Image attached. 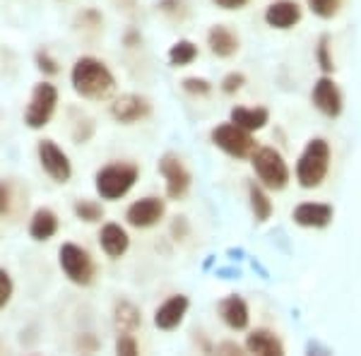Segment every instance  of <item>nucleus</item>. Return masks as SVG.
Returning a JSON list of instances; mask_svg holds the SVG:
<instances>
[{"label":"nucleus","mask_w":361,"mask_h":356,"mask_svg":"<svg viewBox=\"0 0 361 356\" xmlns=\"http://www.w3.org/2000/svg\"><path fill=\"white\" fill-rule=\"evenodd\" d=\"M248 200H250V212H253L255 221H267L272 217V202L267 197V192L255 183H248Z\"/></svg>","instance_id":"nucleus-23"},{"label":"nucleus","mask_w":361,"mask_h":356,"mask_svg":"<svg viewBox=\"0 0 361 356\" xmlns=\"http://www.w3.org/2000/svg\"><path fill=\"white\" fill-rule=\"evenodd\" d=\"M270 121V111L258 106V109H246V106H234L231 109V123L243 128L248 133L263 130Z\"/></svg>","instance_id":"nucleus-21"},{"label":"nucleus","mask_w":361,"mask_h":356,"mask_svg":"<svg viewBox=\"0 0 361 356\" xmlns=\"http://www.w3.org/2000/svg\"><path fill=\"white\" fill-rule=\"evenodd\" d=\"M159 10L164 15H171V17H183L185 13V3L183 0H161L159 3Z\"/></svg>","instance_id":"nucleus-34"},{"label":"nucleus","mask_w":361,"mask_h":356,"mask_svg":"<svg viewBox=\"0 0 361 356\" xmlns=\"http://www.w3.org/2000/svg\"><path fill=\"white\" fill-rule=\"evenodd\" d=\"M180 87L193 97H207L209 92H212V82L205 78H185L183 82H180Z\"/></svg>","instance_id":"nucleus-29"},{"label":"nucleus","mask_w":361,"mask_h":356,"mask_svg":"<svg viewBox=\"0 0 361 356\" xmlns=\"http://www.w3.org/2000/svg\"><path fill=\"white\" fill-rule=\"evenodd\" d=\"M330 39L328 37H320V42H318V51H316V58H318V63H320V68L325 70V73H333L335 66H333V58H330Z\"/></svg>","instance_id":"nucleus-31"},{"label":"nucleus","mask_w":361,"mask_h":356,"mask_svg":"<svg viewBox=\"0 0 361 356\" xmlns=\"http://www.w3.org/2000/svg\"><path fill=\"white\" fill-rule=\"evenodd\" d=\"M73 214L85 224H97V221L104 219V205L97 200H90V197H82L73 205Z\"/></svg>","instance_id":"nucleus-25"},{"label":"nucleus","mask_w":361,"mask_h":356,"mask_svg":"<svg viewBox=\"0 0 361 356\" xmlns=\"http://www.w3.org/2000/svg\"><path fill=\"white\" fill-rule=\"evenodd\" d=\"M58 226H61V219H58V214L54 212L51 207H39L37 212L32 214V219H29V236H32V241H51V238L58 233Z\"/></svg>","instance_id":"nucleus-18"},{"label":"nucleus","mask_w":361,"mask_h":356,"mask_svg":"<svg viewBox=\"0 0 361 356\" xmlns=\"http://www.w3.org/2000/svg\"><path fill=\"white\" fill-rule=\"evenodd\" d=\"M159 173L164 176L169 200H180V197L190 190L193 176H190V171L185 168V164L178 159V156H173V154L161 156V159H159Z\"/></svg>","instance_id":"nucleus-10"},{"label":"nucleus","mask_w":361,"mask_h":356,"mask_svg":"<svg viewBox=\"0 0 361 356\" xmlns=\"http://www.w3.org/2000/svg\"><path fill=\"white\" fill-rule=\"evenodd\" d=\"M330 168V145L323 137L308 140L306 149L296 161V180L301 188H318L328 176Z\"/></svg>","instance_id":"nucleus-3"},{"label":"nucleus","mask_w":361,"mask_h":356,"mask_svg":"<svg viewBox=\"0 0 361 356\" xmlns=\"http://www.w3.org/2000/svg\"><path fill=\"white\" fill-rule=\"evenodd\" d=\"M99 246H102V250L109 258L118 260V258H123L128 253V248H130V236H128V231L121 224L106 221V224L102 226V231H99Z\"/></svg>","instance_id":"nucleus-15"},{"label":"nucleus","mask_w":361,"mask_h":356,"mask_svg":"<svg viewBox=\"0 0 361 356\" xmlns=\"http://www.w3.org/2000/svg\"><path fill=\"white\" fill-rule=\"evenodd\" d=\"M311 99H313V106L323 116H328V118H337V116L342 113V94L330 78H320L318 82L313 85Z\"/></svg>","instance_id":"nucleus-13"},{"label":"nucleus","mask_w":361,"mask_h":356,"mask_svg":"<svg viewBox=\"0 0 361 356\" xmlns=\"http://www.w3.org/2000/svg\"><path fill=\"white\" fill-rule=\"evenodd\" d=\"M207 46L217 58H231L238 51V37L224 25H214L207 32Z\"/></svg>","instance_id":"nucleus-20"},{"label":"nucleus","mask_w":361,"mask_h":356,"mask_svg":"<svg viewBox=\"0 0 361 356\" xmlns=\"http://www.w3.org/2000/svg\"><path fill=\"white\" fill-rule=\"evenodd\" d=\"M34 66H37L39 73L46 75V78H56V75L61 73V63L51 56L49 49H39L37 54H34Z\"/></svg>","instance_id":"nucleus-26"},{"label":"nucleus","mask_w":361,"mask_h":356,"mask_svg":"<svg viewBox=\"0 0 361 356\" xmlns=\"http://www.w3.org/2000/svg\"><path fill=\"white\" fill-rule=\"evenodd\" d=\"M219 315H222L224 325L236 332L246 330L250 323V311H248V303L241 299V296L231 294L219 303Z\"/></svg>","instance_id":"nucleus-17"},{"label":"nucleus","mask_w":361,"mask_h":356,"mask_svg":"<svg viewBox=\"0 0 361 356\" xmlns=\"http://www.w3.org/2000/svg\"><path fill=\"white\" fill-rule=\"evenodd\" d=\"M243 85H246V75H243V73H229V75H224V80H222V92H224V94H236Z\"/></svg>","instance_id":"nucleus-32"},{"label":"nucleus","mask_w":361,"mask_h":356,"mask_svg":"<svg viewBox=\"0 0 361 356\" xmlns=\"http://www.w3.org/2000/svg\"><path fill=\"white\" fill-rule=\"evenodd\" d=\"M13 209V188L8 180H0V217H8Z\"/></svg>","instance_id":"nucleus-33"},{"label":"nucleus","mask_w":361,"mask_h":356,"mask_svg":"<svg viewBox=\"0 0 361 356\" xmlns=\"http://www.w3.org/2000/svg\"><path fill=\"white\" fill-rule=\"evenodd\" d=\"M250 161H253L255 176L260 178V183L270 190H282L287 188L289 178V166L284 161V156L279 154L277 149L272 147H255V152L250 154Z\"/></svg>","instance_id":"nucleus-5"},{"label":"nucleus","mask_w":361,"mask_h":356,"mask_svg":"<svg viewBox=\"0 0 361 356\" xmlns=\"http://www.w3.org/2000/svg\"><path fill=\"white\" fill-rule=\"evenodd\" d=\"M58 109V87L51 82H37L29 97L27 111H25V125L29 130H44L51 123Z\"/></svg>","instance_id":"nucleus-6"},{"label":"nucleus","mask_w":361,"mask_h":356,"mask_svg":"<svg viewBox=\"0 0 361 356\" xmlns=\"http://www.w3.org/2000/svg\"><path fill=\"white\" fill-rule=\"evenodd\" d=\"M166 214V202L157 195L140 197L126 209V221L133 229H152Z\"/></svg>","instance_id":"nucleus-9"},{"label":"nucleus","mask_w":361,"mask_h":356,"mask_svg":"<svg viewBox=\"0 0 361 356\" xmlns=\"http://www.w3.org/2000/svg\"><path fill=\"white\" fill-rule=\"evenodd\" d=\"M243 349L238 347V344L234 342H222V344H217V354H241Z\"/></svg>","instance_id":"nucleus-37"},{"label":"nucleus","mask_w":361,"mask_h":356,"mask_svg":"<svg viewBox=\"0 0 361 356\" xmlns=\"http://www.w3.org/2000/svg\"><path fill=\"white\" fill-rule=\"evenodd\" d=\"M58 265H61L63 274L78 287H90L97 277V262L92 253L78 243H63L58 250Z\"/></svg>","instance_id":"nucleus-4"},{"label":"nucleus","mask_w":361,"mask_h":356,"mask_svg":"<svg viewBox=\"0 0 361 356\" xmlns=\"http://www.w3.org/2000/svg\"><path fill=\"white\" fill-rule=\"evenodd\" d=\"M114 325L118 332H135L142 325V313L135 303L130 301H116L114 306Z\"/></svg>","instance_id":"nucleus-22"},{"label":"nucleus","mask_w":361,"mask_h":356,"mask_svg":"<svg viewBox=\"0 0 361 356\" xmlns=\"http://www.w3.org/2000/svg\"><path fill=\"white\" fill-rule=\"evenodd\" d=\"M37 156L39 164H42L44 173L56 183H68L73 178V161L70 156L63 152L54 140H39L37 142Z\"/></svg>","instance_id":"nucleus-8"},{"label":"nucleus","mask_w":361,"mask_h":356,"mask_svg":"<svg viewBox=\"0 0 361 356\" xmlns=\"http://www.w3.org/2000/svg\"><path fill=\"white\" fill-rule=\"evenodd\" d=\"M140 42H142V37H140L137 32H128L126 34V46H128V49H133V46H140Z\"/></svg>","instance_id":"nucleus-38"},{"label":"nucleus","mask_w":361,"mask_h":356,"mask_svg":"<svg viewBox=\"0 0 361 356\" xmlns=\"http://www.w3.org/2000/svg\"><path fill=\"white\" fill-rule=\"evenodd\" d=\"M114 349H116V354H121V356H137L140 354V344L133 332H118Z\"/></svg>","instance_id":"nucleus-27"},{"label":"nucleus","mask_w":361,"mask_h":356,"mask_svg":"<svg viewBox=\"0 0 361 356\" xmlns=\"http://www.w3.org/2000/svg\"><path fill=\"white\" fill-rule=\"evenodd\" d=\"M340 3L342 0H308V8L313 10V15L323 17V20H330L340 13Z\"/></svg>","instance_id":"nucleus-28"},{"label":"nucleus","mask_w":361,"mask_h":356,"mask_svg":"<svg viewBox=\"0 0 361 356\" xmlns=\"http://www.w3.org/2000/svg\"><path fill=\"white\" fill-rule=\"evenodd\" d=\"M335 209L323 202H301L292 212L294 224L304 226V229H323L333 221Z\"/></svg>","instance_id":"nucleus-14"},{"label":"nucleus","mask_w":361,"mask_h":356,"mask_svg":"<svg viewBox=\"0 0 361 356\" xmlns=\"http://www.w3.org/2000/svg\"><path fill=\"white\" fill-rule=\"evenodd\" d=\"M166 58L173 68H185L197 58V46L193 42H188V39H178V42L169 49Z\"/></svg>","instance_id":"nucleus-24"},{"label":"nucleus","mask_w":361,"mask_h":356,"mask_svg":"<svg viewBox=\"0 0 361 356\" xmlns=\"http://www.w3.org/2000/svg\"><path fill=\"white\" fill-rule=\"evenodd\" d=\"M212 3L222 10H241V8H246L250 0H212Z\"/></svg>","instance_id":"nucleus-35"},{"label":"nucleus","mask_w":361,"mask_h":356,"mask_svg":"<svg viewBox=\"0 0 361 356\" xmlns=\"http://www.w3.org/2000/svg\"><path fill=\"white\" fill-rule=\"evenodd\" d=\"M209 140H212L214 147H219L224 154L234 156V159H248V156L255 152V147H258L253 135H250L248 130H243V128L234 125L231 121L229 123H219L217 128H212Z\"/></svg>","instance_id":"nucleus-7"},{"label":"nucleus","mask_w":361,"mask_h":356,"mask_svg":"<svg viewBox=\"0 0 361 356\" xmlns=\"http://www.w3.org/2000/svg\"><path fill=\"white\" fill-rule=\"evenodd\" d=\"M246 352L258 354V356H282L284 344L279 342V337L270 330H253L246 337Z\"/></svg>","instance_id":"nucleus-19"},{"label":"nucleus","mask_w":361,"mask_h":356,"mask_svg":"<svg viewBox=\"0 0 361 356\" xmlns=\"http://www.w3.org/2000/svg\"><path fill=\"white\" fill-rule=\"evenodd\" d=\"M137 178H140L137 164H133V161H111V164L102 166L94 173V190L102 200L116 202L135 188Z\"/></svg>","instance_id":"nucleus-2"},{"label":"nucleus","mask_w":361,"mask_h":356,"mask_svg":"<svg viewBox=\"0 0 361 356\" xmlns=\"http://www.w3.org/2000/svg\"><path fill=\"white\" fill-rule=\"evenodd\" d=\"M188 308H190V301H188V296H185V294L169 296V299L154 311V325L159 330H164V332L176 330L178 325L183 323Z\"/></svg>","instance_id":"nucleus-12"},{"label":"nucleus","mask_w":361,"mask_h":356,"mask_svg":"<svg viewBox=\"0 0 361 356\" xmlns=\"http://www.w3.org/2000/svg\"><path fill=\"white\" fill-rule=\"evenodd\" d=\"M13 294H15L13 277H10L8 270H3V267H0V311L8 306L10 299H13Z\"/></svg>","instance_id":"nucleus-30"},{"label":"nucleus","mask_w":361,"mask_h":356,"mask_svg":"<svg viewBox=\"0 0 361 356\" xmlns=\"http://www.w3.org/2000/svg\"><path fill=\"white\" fill-rule=\"evenodd\" d=\"M78 347L82 349V352H94V349L99 347V342L92 335H82V340L78 342Z\"/></svg>","instance_id":"nucleus-36"},{"label":"nucleus","mask_w":361,"mask_h":356,"mask_svg":"<svg viewBox=\"0 0 361 356\" xmlns=\"http://www.w3.org/2000/svg\"><path fill=\"white\" fill-rule=\"evenodd\" d=\"M111 118L121 125H133L145 121L152 113V102L142 94H121L118 99H114L111 109H109Z\"/></svg>","instance_id":"nucleus-11"},{"label":"nucleus","mask_w":361,"mask_h":356,"mask_svg":"<svg viewBox=\"0 0 361 356\" xmlns=\"http://www.w3.org/2000/svg\"><path fill=\"white\" fill-rule=\"evenodd\" d=\"M265 22L272 29H292L301 22V5L294 0H275L267 5Z\"/></svg>","instance_id":"nucleus-16"},{"label":"nucleus","mask_w":361,"mask_h":356,"mask_svg":"<svg viewBox=\"0 0 361 356\" xmlns=\"http://www.w3.org/2000/svg\"><path fill=\"white\" fill-rule=\"evenodd\" d=\"M70 85L78 97L90 99V102H104L116 92V75L102 58L80 56L70 70Z\"/></svg>","instance_id":"nucleus-1"}]
</instances>
